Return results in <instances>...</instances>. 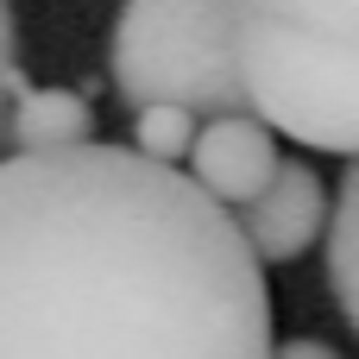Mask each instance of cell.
<instances>
[{
  "label": "cell",
  "mask_w": 359,
  "mask_h": 359,
  "mask_svg": "<svg viewBox=\"0 0 359 359\" xmlns=\"http://www.w3.org/2000/svg\"><path fill=\"white\" fill-rule=\"evenodd\" d=\"M240 19H265L278 32H303L316 44H334L359 57V0H233Z\"/></svg>",
  "instance_id": "obj_7"
},
{
  "label": "cell",
  "mask_w": 359,
  "mask_h": 359,
  "mask_svg": "<svg viewBox=\"0 0 359 359\" xmlns=\"http://www.w3.org/2000/svg\"><path fill=\"white\" fill-rule=\"evenodd\" d=\"M271 359H341V353H334L328 341H309V334H303V341H284V347H271Z\"/></svg>",
  "instance_id": "obj_11"
},
{
  "label": "cell",
  "mask_w": 359,
  "mask_h": 359,
  "mask_svg": "<svg viewBox=\"0 0 359 359\" xmlns=\"http://www.w3.org/2000/svg\"><path fill=\"white\" fill-rule=\"evenodd\" d=\"M233 63L246 114H259L271 133L309 151L359 158V57L316 44L303 32H278L265 19H240Z\"/></svg>",
  "instance_id": "obj_3"
},
{
  "label": "cell",
  "mask_w": 359,
  "mask_h": 359,
  "mask_svg": "<svg viewBox=\"0 0 359 359\" xmlns=\"http://www.w3.org/2000/svg\"><path fill=\"white\" fill-rule=\"evenodd\" d=\"M328 284L341 303V322L359 334V158L341 177V196L328 208Z\"/></svg>",
  "instance_id": "obj_8"
},
{
  "label": "cell",
  "mask_w": 359,
  "mask_h": 359,
  "mask_svg": "<svg viewBox=\"0 0 359 359\" xmlns=\"http://www.w3.org/2000/svg\"><path fill=\"white\" fill-rule=\"evenodd\" d=\"M233 227H240V240L252 246L259 265H290V259H303V252L322 240V227H328V189H322L316 164L278 158L271 183H265L246 208H233Z\"/></svg>",
  "instance_id": "obj_5"
},
{
  "label": "cell",
  "mask_w": 359,
  "mask_h": 359,
  "mask_svg": "<svg viewBox=\"0 0 359 359\" xmlns=\"http://www.w3.org/2000/svg\"><path fill=\"white\" fill-rule=\"evenodd\" d=\"M183 164H189L183 177L208 202H221L233 215V208H246L271 183V170H278V133L259 114H246V107L240 114H208V120H196V139H189Z\"/></svg>",
  "instance_id": "obj_4"
},
{
  "label": "cell",
  "mask_w": 359,
  "mask_h": 359,
  "mask_svg": "<svg viewBox=\"0 0 359 359\" xmlns=\"http://www.w3.org/2000/svg\"><path fill=\"white\" fill-rule=\"evenodd\" d=\"M233 0H126L107 38L114 95L139 107H183L196 120L240 114V63H233Z\"/></svg>",
  "instance_id": "obj_2"
},
{
  "label": "cell",
  "mask_w": 359,
  "mask_h": 359,
  "mask_svg": "<svg viewBox=\"0 0 359 359\" xmlns=\"http://www.w3.org/2000/svg\"><path fill=\"white\" fill-rule=\"evenodd\" d=\"M189 139H196V114H183V107H139L133 114V151L151 164H183Z\"/></svg>",
  "instance_id": "obj_9"
},
{
  "label": "cell",
  "mask_w": 359,
  "mask_h": 359,
  "mask_svg": "<svg viewBox=\"0 0 359 359\" xmlns=\"http://www.w3.org/2000/svg\"><path fill=\"white\" fill-rule=\"evenodd\" d=\"M0 359H271L265 265L177 164L6 151Z\"/></svg>",
  "instance_id": "obj_1"
},
{
  "label": "cell",
  "mask_w": 359,
  "mask_h": 359,
  "mask_svg": "<svg viewBox=\"0 0 359 359\" xmlns=\"http://www.w3.org/2000/svg\"><path fill=\"white\" fill-rule=\"evenodd\" d=\"M19 82H25L19 76V25H13V0H0V114H6Z\"/></svg>",
  "instance_id": "obj_10"
},
{
  "label": "cell",
  "mask_w": 359,
  "mask_h": 359,
  "mask_svg": "<svg viewBox=\"0 0 359 359\" xmlns=\"http://www.w3.org/2000/svg\"><path fill=\"white\" fill-rule=\"evenodd\" d=\"M0 139L13 151H63V145H88L95 139V107L76 88H13L6 114H0Z\"/></svg>",
  "instance_id": "obj_6"
}]
</instances>
